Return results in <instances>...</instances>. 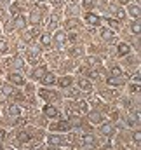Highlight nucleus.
<instances>
[{
    "mask_svg": "<svg viewBox=\"0 0 141 150\" xmlns=\"http://www.w3.org/2000/svg\"><path fill=\"white\" fill-rule=\"evenodd\" d=\"M7 79H9V82H11V84H14V86H25V84H26L25 77H23L21 74H16V72H14V74H9Z\"/></svg>",
    "mask_w": 141,
    "mask_h": 150,
    "instance_id": "nucleus-1",
    "label": "nucleus"
},
{
    "mask_svg": "<svg viewBox=\"0 0 141 150\" xmlns=\"http://www.w3.org/2000/svg\"><path fill=\"white\" fill-rule=\"evenodd\" d=\"M40 96L47 101H56L59 96L56 94V91H49V89H40Z\"/></svg>",
    "mask_w": 141,
    "mask_h": 150,
    "instance_id": "nucleus-2",
    "label": "nucleus"
},
{
    "mask_svg": "<svg viewBox=\"0 0 141 150\" xmlns=\"http://www.w3.org/2000/svg\"><path fill=\"white\" fill-rule=\"evenodd\" d=\"M85 21H87L91 26H99V25H101V18H99L98 14H92V12H87Z\"/></svg>",
    "mask_w": 141,
    "mask_h": 150,
    "instance_id": "nucleus-3",
    "label": "nucleus"
},
{
    "mask_svg": "<svg viewBox=\"0 0 141 150\" xmlns=\"http://www.w3.org/2000/svg\"><path fill=\"white\" fill-rule=\"evenodd\" d=\"M129 52H131V45L125 44V42H120L118 47H117V54H118V58H124V56H127Z\"/></svg>",
    "mask_w": 141,
    "mask_h": 150,
    "instance_id": "nucleus-4",
    "label": "nucleus"
},
{
    "mask_svg": "<svg viewBox=\"0 0 141 150\" xmlns=\"http://www.w3.org/2000/svg\"><path fill=\"white\" fill-rule=\"evenodd\" d=\"M47 143L49 145H63L65 143V138L61 134H49L47 136Z\"/></svg>",
    "mask_w": 141,
    "mask_h": 150,
    "instance_id": "nucleus-5",
    "label": "nucleus"
},
{
    "mask_svg": "<svg viewBox=\"0 0 141 150\" xmlns=\"http://www.w3.org/2000/svg\"><path fill=\"white\" fill-rule=\"evenodd\" d=\"M87 115H89V120H91L92 124H101V122L105 120V117H103L101 112H87Z\"/></svg>",
    "mask_w": 141,
    "mask_h": 150,
    "instance_id": "nucleus-6",
    "label": "nucleus"
},
{
    "mask_svg": "<svg viewBox=\"0 0 141 150\" xmlns=\"http://www.w3.org/2000/svg\"><path fill=\"white\" fill-rule=\"evenodd\" d=\"M5 115H9V117H18V115H21V108H19L18 105H9V107H5Z\"/></svg>",
    "mask_w": 141,
    "mask_h": 150,
    "instance_id": "nucleus-7",
    "label": "nucleus"
},
{
    "mask_svg": "<svg viewBox=\"0 0 141 150\" xmlns=\"http://www.w3.org/2000/svg\"><path fill=\"white\" fill-rule=\"evenodd\" d=\"M77 84H78V87H80V89H84V91H89V93L92 91V84H91V80H89V79H84V77H82V79H78V82H77Z\"/></svg>",
    "mask_w": 141,
    "mask_h": 150,
    "instance_id": "nucleus-8",
    "label": "nucleus"
},
{
    "mask_svg": "<svg viewBox=\"0 0 141 150\" xmlns=\"http://www.w3.org/2000/svg\"><path fill=\"white\" fill-rule=\"evenodd\" d=\"M42 80V84L44 86H52V84H56V77H54V74H44V77L40 79Z\"/></svg>",
    "mask_w": 141,
    "mask_h": 150,
    "instance_id": "nucleus-9",
    "label": "nucleus"
},
{
    "mask_svg": "<svg viewBox=\"0 0 141 150\" xmlns=\"http://www.w3.org/2000/svg\"><path fill=\"white\" fill-rule=\"evenodd\" d=\"M45 72H47V68H45L44 65H40V67H37L35 70L32 72V77H33L35 80H40V79L44 77V74H45Z\"/></svg>",
    "mask_w": 141,
    "mask_h": 150,
    "instance_id": "nucleus-10",
    "label": "nucleus"
},
{
    "mask_svg": "<svg viewBox=\"0 0 141 150\" xmlns=\"http://www.w3.org/2000/svg\"><path fill=\"white\" fill-rule=\"evenodd\" d=\"M44 113H45L47 117H58V115H59V110H58L56 107H52V105H45V107H44Z\"/></svg>",
    "mask_w": 141,
    "mask_h": 150,
    "instance_id": "nucleus-11",
    "label": "nucleus"
},
{
    "mask_svg": "<svg viewBox=\"0 0 141 150\" xmlns=\"http://www.w3.org/2000/svg\"><path fill=\"white\" fill-rule=\"evenodd\" d=\"M58 84H59L61 87H70L71 84H73V77H70V75H65V77H61V79L58 80Z\"/></svg>",
    "mask_w": 141,
    "mask_h": 150,
    "instance_id": "nucleus-12",
    "label": "nucleus"
},
{
    "mask_svg": "<svg viewBox=\"0 0 141 150\" xmlns=\"http://www.w3.org/2000/svg\"><path fill=\"white\" fill-rule=\"evenodd\" d=\"M127 12H129V16L131 18H134V19H140V7L134 4V5H129L127 7Z\"/></svg>",
    "mask_w": 141,
    "mask_h": 150,
    "instance_id": "nucleus-13",
    "label": "nucleus"
},
{
    "mask_svg": "<svg viewBox=\"0 0 141 150\" xmlns=\"http://www.w3.org/2000/svg\"><path fill=\"white\" fill-rule=\"evenodd\" d=\"M113 131H115L113 124H105V126H101V134H103V136H111Z\"/></svg>",
    "mask_w": 141,
    "mask_h": 150,
    "instance_id": "nucleus-14",
    "label": "nucleus"
},
{
    "mask_svg": "<svg viewBox=\"0 0 141 150\" xmlns=\"http://www.w3.org/2000/svg\"><path fill=\"white\" fill-rule=\"evenodd\" d=\"M52 129H61V131H68L70 129V122H66V120H61V122H58V124H54V126H51Z\"/></svg>",
    "mask_w": 141,
    "mask_h": 150,
    "instance_id": "nucleus-15",
    "label": "nucleus"
},
{
    "mask_svg": "<svg viewBox=\"0 0 141 150\" xmlns=\"http://www.w3.org/2000/svg\"><path fill=\"white\" fill-rule=\"evenodd\" d=\"M54 38H56V42H58V44H65L68 37H66V33H65L63 30H58V32H56V35H54Z\"/></svg>",
    "mask_w": 141,
    "mask_h": 150,
    "instance_id": "nucleus-16",
    "label": "nucleus"
},
{
    "mask_svg": "<svg viewBox=\"0 0 141 150\" xmlns=\"http://www.w3.org/2000/svg\"><path fill=\"white\" fill-rule=\"evenodd\" d=\"M82 143H84L85 147H92V145H94V136H92V134H84V136H82Z\"/></svg>",
    "mask_w": 141,
    "mask_h": 150,
    "instance_id": "nucleus-17",
    "label": "nucleus"
},
{
    "mask_svg": "<svg viewBox=\"0 0 141 150\" xmlns=\"http://www.w3.org/2000/svg\"><path fill=\"white\" fill-rule=\"evenodd\" d=\"M40 44L44 45V47H49L51 44H52V38L49 33H44V35H40Z\"/></svg>",
    "mask_w": 141,
    "mask_h": 150,
    "instance_id": "nucleus-18",
    "label": "nucleus"
},
{
    "mask_svg": "<svg viewBox=\"0 0 141 150\" xmlns=\"http://www.w3.org/2000/svg\"><path fill=\"white\" fill-rule=\"evenodd\" d=\"M25 25H26V19H25L23 16H16V19H14V26H16V28H25Z\"/></svg>",
    "mask_w": 141,
    "mask_h": 150,
    "instance_id": "nucleus-19",
    "label": "nucleus"
},
{
    "mask_svg": "<svg viewBox=\"0 0 141 150\" xmlns=\"http://www.w3.org/2000/svg\"><path fill=\"white\" fill-rule=\"evenodd\" d=\"M101 37H103V40H111L113 38V32L105 28V30H101Z\"/></svg>",
    "mask_w": 141,
    "mask_h": 150,
    "instance_id": "nucleus-20",
    "label": "nucleus"
},
{
    "mask_svg": "<svg viewBox=\"0 0 141 150\" xmlns=\"http://www.w3.org/2000/svg\"><path fill=\"white\" fill-rule=\"evenodd\" d=\"M138 120H140V113H136V115H129L127 124H129V126H136V124H138Z\"/></svg>",
    "mask_w": 141,
    "mask_h": 150,
    "instance_id": "nucleus-21",
    "label": "nucleus"
},
{
    "mask_svg": "<svg viewBox=\"0 0 141 150\" xmlns=\"http://www.w3.org/2000/svg\"><path fill=\"white\" fill-rule=\"evenodd\" d=\"M16 138H18V140H19V142H23V143H25V142H28V140H30V136H28V133H26V131H19V133H18V136H16Z\"/></svg>",
    "mask_w": 141,
    "mask_h": 150,
    "instance_id": "nucleus-22",
    "label": "nucleus"
},
{
    "mask_svg": "<svg viewBox=\"0 0 141 150\" xmlns=\"http://www.w3.org/2000/svg\"><path fill=\"white\" fill-rule=\"evenodd\" d=\"M89 77H92V79H105L103 72H98V70H89Z\"/></svg>",
    "mask_w": 141,
    "mask_h": 150,
    "instance_id": "nucleus-23",
    "label": "nucleus"
},
{
    "mask_svg": "<svg viewBox=\"0 0 141 150\" xmlns=\"http://www.w3.org/2000/svg\"><path fill=\"white\" fill-rule=\"evenodd\" d=\"M77 107H78V113H87V112H89V110H87V103H85V101H78V105H77Z\"/></svg>",
    "mask_w": 141,
    "mask_h": 150,
    "instance_id": "nucleus-24",
    "label": "nucleus"
},
{
    "mask_svg": "<svg viewBox=\"0 0 141 150\" xmlns=\"http://www.w3.org/2000/svg\"><path fill=\"white\" fill-rule=\"evenodd\" d=\"M56 25H58V16H51V18L47 19V26H49V28H54Z\"/></svg>",
    "mask_w": 141,
    "mask_h": 150,
    "instance_id": "nucleus-25",
    "label": "nucleus"
},
{
    "mask_svg": "<svg viewBox=\"0 0 141 150\" xmlns=\"http://www.w3.org/2000/svg\"><path fill=\"white\" fill-rule=\"evenodd\" d=\"M7 49H9L7 40H5L4 37H0V52H7Z\"/></svg>",
    "mask_w": 141,
    "mask_h": 150,
    "instance_id": "nucleus-26",
    "label": "nucleus"
},
{
    "mask_svg": "<svg viewBox=\"0 0 141 150\" xmlns=\"http://www.w3.org/2000/svg\"><path fill=\"white\" fill-rule=\"evenodd\" d=\"M77 25H78V19L71 18V19H68V21H66V25H65V26H66V28H75Z\"/></svg>",
    "mask_w": 141,
    "mask_h": 150,
    "instance_id": "nucleus-27",
    "label": "nucleus"
},
{
    "mask_svg": "<svg viewBox=\"0 0 141 150\" xmlns=\"http://www.w3.org/2000/svg\"><path fill=\"white\" fill-rule=\"evenodd\" d=\"M108 84H110V86H120L122 80H120L118 77H111V79H108Z\"/></svg>",
    "mask_w": 141,
    "mask_h": 150,
    "instance_id": "nucleus-28",
    "label": "nucleus"
},
{
    "mask_svg": "<svg viewBox=\"0 0 141 150\" xmlns=\"http://www.w3.org/2000/svg\"><path fill=\"white\" fill-rule=\"evenodd\" d=\"M131 30L136 33V35H140V32H141V26H140V21H136V23H133L131 25Z\"/></svg>",
    "mask_w": 141,
    "mask_h": 150,
    "instance_id": "nucleus-29",
    "label": "nucleus"
},
{
    "mask_svg": "<svg viewBox=\"0 0 141 150\" xmlns=\"http://www.w3.org/2000/svg\"><path fill=\"white\" fill-rule=\"evenodd\" d=\"M111 77H122L120 67H113V68H111Z\"/></svg>",
    "mask_w": 141,
    "mask_h": 150,
    "instance_id": "nucleus-30",
    "label": "nucleus"
},
{
    "mask_svg": "<svg viewBox=\"0 0 141 150\" xmlns=\"http://www.w3.org/2000/svg\"><path fill=\"white\" fill-rule=\"evenodd\" d=\"M82 4H84V9H92L94 0H82Z\"/></svg>",
    "mask_w": 141,
    "mask_h": 150,
    "instance_id": "nucleus-31",
    "label": "nucleus"
},
{
    "mask_svg": "<svg viewBox=\"0 0 141 150\" xmlns=\"http://www.w3.org/2000/svg\"><path fill=\"white\" fill-rule=\"evenodd\" d=\"M38 21H40V14H38V12H32V23L37 25Z\"/></svg>",
    "mask_w": 141,
    "mask_h": 150,
    "instance_id": "nucleus-32",
    "label": "nucleus"
},
{
    "mask_svg": "<svg viewBox=\"0 0 141 150\" xmlns=\"http://www.w3.org/2000/svg\"><path fill=\"white\" fill-rule=\"evenodd\" d=\"M115 16H117V18H118V19H122V18H124V16H125V14H124V11H122V9H120V7H118V9H115Z\"/></svg>",
    "mask_w": 141,
    "mask_h": 150,
    "instance_id": "nucleus-33",
    "label": "nucleus"
},
{
    "mask_svg": "<svg viewBox=\"0 0 141 150\" xmlns=\"http://www.w3.org/2000/svg\"><path fill=\"white\" fill-rule=\"evenodd\" d=\"M66 94H68L70 98H78V96H80V93H78V91H73V89H71V91H68Z\"/></svg>",
    "mask_w": 141,
    "mask_h": 150,
    "instance_id": "nucleus-34",
    "label": "nucleus"
},
{
    "mask_svg": "<svg viewBox=\"0 0 141 150\" xmlns=\"http://www.w3.org/2000/svg\"><path fill=\"white\" fill-rule=\"evenodd\" d=\"M134 142H136V145H140V142H141V133L140 131L134 133Z\"/></svg>",
    "mask_w": 141,
    "mask_h": 150,
    "instance_id": "nucleus-35",
    "label": "nucleus"
},
{
    "mask_svg": "<svg viewBox=\"0 0 141 150\" xmlns=\"http://www.w3.org/2000/svg\"><path fill=\"white\" fill-rule=\"evenodd\" d=\"M14 67H18V68H21V67H23V59H19V58H16V59H14Z\"/></svg>",
    "mask_w": 141,
    "mask_h": 150,
    "instance_id": "nucleus-36",
    "label": "nucleus"
},
{
    "mask_svg": "<svg viewBox=\"0 0 141 150\" xmlns=\"http://www.w3.org/2000/svg\"><path fill=\"white\" fill-rule=\"evenodd\" d=\"M138 89H140V86H138V84H136V86H133V84H131V87H129V91H131V93H138Z\"/></svg>",
    "mask_w": 141,
    "mask_h": 150,
    "instance_id": "nucleus-37",
    "label": "nucleus"
},
{
    "mask_svg": "<svg viewBox=\"0 0 141 150\" xmlns=\"http://www.w3.org/2000/svg\"><path fill=\"white\" fill-rule=\"evenodd\" d=\"M108 23H110V25H111V26H118V23H117V21H115V19H108Z\"/></svg>",
    "mask_w": 141,
    "mask_h": 150,
    "instance_id": "nucleus-38",
    "label": "nucleus"
},
{
    "mask_svg": "<svg viewBox=\"0 0 141 150\" xmlns=\"http://www.w3.org/2000/svg\"><path fill=\"white\" fill-rule=\"evenodd\" d=\"M4 138H5V131H4V129H0V142H2Z\"/></svg>",
    "mask_w": 141,
    "mask_h": 150,
    "instance_id": "nucleus-39",
    "label": "nucleus"
},
{
    "mask_svg": "<svg viewBox=\"0 0 141 150\" xmlns=\"http://www.w3.org/2000/svg\"><path fill=\"white\" fill-rule=\"evenodd\" d=\"M51 2H52V4H61L63 0H51Z\"/></svg>",
    "mask_w": 141,
    "mask_h": 150,
    "instance_id": "nucleus-40",
    "label": "nucleus"
},
{
    "mask_svg": "<svg viewBox=\"0 0 141 150\" xmlns=\"http://www.w3.org/2000/svg\"><path fill=\"white\" fill-rule=\"evenodd\" d=\"M118 2H122V4H127V2H129V0H118Z\"/></svg>",
    "mask_w": 141,
    "mask_h": 150,
    "instance_id": "nucleus-41",
    "label": "nucleus"
},
{
    "mask_svg": "<svg viewBox=\"0 0 141 150\" xmlns=\"http://www.w3.org/2000/svg\"><path fill=\"white\" fill-rule=\"evenodd\" d=\"M0 150H4V147H2V145H0Z\"/></svg>",
    "mask_w": 141,
    "mask_h": 150,
    "instance_id": "nucleus-42",
    "label": "nucleus"
}]
</instances>
